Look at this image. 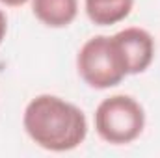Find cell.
<instances>
[{
	"instance_id": "obj_1",
	"label": "cell",
	"mask_w": 160,
	"mask_h": 158,
	"mask_svg": "<svg viewBox=\"0 0 160 158\" xmlns=\"http://www.w3.org/2000/svg\"><path fill=\"white\" fill-rule=\"evenodd\" d=\"M22 126L36 145L52 153L73 151L88 136L86 114L77 104L48 93L34 97L26 104Z\"/></svg>"
},
{
	"instance_id": "obj_2",
	"label": "cell",
	"mask_w": 160,
	"mask_h": 158,
	"mask_svg": "<svg viewBox=\"0 0 160 158\" xmlns=\"http://www.w3.org/2000/svg\"><path fill=\"white\" fill-rule=\"evenodd\" d=\"M77 69L93 89L116 87L128 77L127 62L114 36H95L86 41L77 54Z\"/></svg>"
},
{
	"instance_id": "obj_3",
	"label": "cell",
	"mask_w": 160,
	"mask_h": 158,
	"mask_svg": "<svg viewBox=\"0 0 160 158\" xmlns=\"http://www.w3.org/2000/svg\"><path fill=\"white\" fill-rule=\"evenodd\" d=\"M145 126L143 106L130 95H112L95 110V130L106 143L127 145L138 140Z\"/></svg>"
},
{
	"instance_id": "obj_4",
	"label": "cell",
	"mask_w": 160,
	"mask_h": 158,
	"mask_svg": "<svg viewBox=\"0 0 160 158\" xmlns=\"http://www.w3.org/2000/svg\"><path fill=\"white\" fill-rule=\"evenodd\" d=\"M114 39L123 52L128 75H140L149 69L155 58V39L147 30L130 26L114 34Z\"/></svg>"
},
{
	"instance_id": "obj_5",
	"label": "cell",
	"mask_w": 160,
	"mask_h": 158,
	"mask_svg": "<svg viewBox=\"0 0 160 158\" xmlns=\"http://www.w3.org/2000/svg\"><path fill=\"white\" fill-rule=\"evenodd\" d=\"M34 17L48 28H65L78 15V0H32Z\"/></svg>"
},
{
	"instance_id": "obj_6",
	"label": "cell",
	"mask_w": 160,
	"mask_h": 158,
	"mask_svg": "<svg viewBox=\"0 0 160 158\" xmlns=\"http://www.w3.org/2000/svg\"><path fill=\"white\" fill-rule=\"evenodd\" d=\"M88 19L97 26H112L125 21L134 6V0H84Z\"/></svg>"
},
{
	"instance_id": "obj_7",
	"label": "cell",
	"mask_w": 160,
	"mask_h": 158,
	"mask_svg": "<svg viewBox=\"0 0 160 158\" xmlns=\"http://www.w3.org/2000/svg\"><path fill=\"white\" fill-rule=\"evenodd\" d=\"M6 34H8V17L0 9V45H2V41L6 39Z\"/></svg>"
},
{
	"instance_id": "obj_8",
	"label": "cell",
	"mask_w": 160,
	"mask_h": 158,
	"mask_svg": "<svg viewBox=\"0 0 160 158\" xmlns=\"http://www.w3.org/2000/svg\"><path fill=\"white\" fill-rule=\"evenodd\" d=\"M30 0H0V4L8 6V7H21L24 4H28Z\"/></svg>"
}]
</instances>
